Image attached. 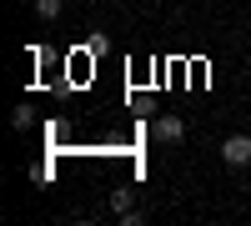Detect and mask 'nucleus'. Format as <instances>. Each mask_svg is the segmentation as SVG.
<instances>
[{
	"instance_id": "nucleus-1",
	"label": "nucleus",
	"mask_w": 251,
	"mask_h": 226,
	"mask_svg": "<svg viewBox=\"0 0 251 226\" xmlns=\"http://www.w3.org/2000/svg\"><path fill=\"white\" fill-rule=\"evenodd\" d=\"M221 161L226 166H246L251 161V136H226L221 141Z\"/></svg>"
},
{
	"instance_id": "nucleus-2",
	"label": "nucleus",
	"mask_w": 251,
	"mask_h": 226,
	"mask_svg": "<svg viewBox=\"0 0 251 226\" xmlns=\"http://www.w3.org/2000/svg\"><path fill=\"white\" fill-rule=\"evenodd\" d=\"M151 136L161 141V146H176V141L186 136V126H181V116H161L156 126H151Z\"/></svg>"
},
{
	"instance_id": "nucleus-3",
	"label": "nucleus",
	"mask_w": 251,
	"mask_h": 226,
	"mask_svg": "<svg viewBox=\"0 0 251 226\" xmlns=\"http://www.w3.org/2000/svg\"><path fill=\"white\" fill-rule=\"evenodd\" d=\"M35 15H40V20H55V15H60V0H35Z\"/></svg>"
},
{
	"instance_id": "nucleus-4",
	"label": "nucleus",
	"mask_w": 251,
	"mask_h": 226,
	"mask_svg": "<svg viewBox=\"0 0 251 226\" xmlns=\"http://www.w3.org/2000/svg\"><path fill=\"white\" fill-rule=\"evenodd\" d=\"M111 211H116V216L131 211V191H111Z\"/></svg>"
},
{
	"instance_id": "nucleus-5",
	"label": "nucleus",
	"mask_w": 251,
	"mask_h": 226,
	"mask_svg": "<svg viewBox=\"0 0 251 226\" xmlns=\"http://www.w3.org/2000/svg\"><path fill=\"white\" fill-rule=\"evenodd\" d=\"M10 126H15V131H25V126H30V106H20V111L10 116Z\"/></svg>"
}]
</instances>
